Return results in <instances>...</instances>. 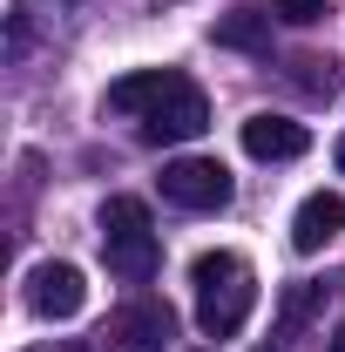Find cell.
Listing matches in <instances>:
<instances>
[{
	"mask_svg": "<svg viewBox=\"0 0 345 352\" xmlns=\"http://www.w3.org/2000/svg\"><path fill=\"white\" fill-rule=\"evenodd\" d=\"M190 278H197V325L210 339H237L244 318H251V305H258L251 264L237 258V251H203V258L190 264Z\"/></svg>",
	"mask_w": 345,
	"mask_h": 352,
	"instance_id": "1",
	"label": "cell"
},
{
	"mask_svg": "<svg viewBox=\"0 0 345 352\" xmlns=\"http://www.w3.org/2000/svg\"><path fill=\"white\" fill-rule=\"evenodd\" d=\"M170 339H176V311L156 305V298H129V305H115L102 318L88 352H163Z\"/></svg>",
	"mask_w": 345,
	"mask_h": 352,
	"instance_id": "2",
	"label": "cell"
},
{
	"mask_svg": "<svg viewBox=\"0 0 345 352\" xmlns=\"http://www.w3.org/2000/svg\"><path fill=\"white\" fill-rule=\"evenodd\" d=\"M230 190H237L230 170L210 163V156H176V163H163V197H170L176 210H223Z\"/></svg>",
	"mask_w": 345,
	"mask_h": 352,
	"instance_id": "3",
	"label": "cell"
},
{
	"mask_svg": "<svg viewBox=\"0 0 345 352\" xmlns=\"http://www.w3.org/2000/svg\"><path fill=\"white\" fill-rule=\"evenodd\" d=\"M203 129H210V102H203V88L190 82V75H176V88L142 116V135L149 142H197Z\"/></svg>",
	"mask_w": 345,
	"mask_h": 352,
	"instance_id": "4",
	"label": "cell"
},
{
	"mask_svg": "<svg viewBox=\"0 0 345 352\" xmlns=\"http://www.w3.org/2000/svg\"><path fill=\"white\" fill-rule=\"evenodd\" d=\"M27 305L41 311L47 325H68V318L88 305V278L75 271V264H61V258L34 264V271H27Z\"/></svg>",
	"mask_w": 345,
	"mask_h": 352,
	"instance_id": "5",
	"label": "cell"
},
{
	"mask_svg": "<svg viewBox=\"0 0 345 352\" xmlns=\"http://www.w3.org/2000/svg\"><path fill=\"white\" fill-rule=\"evenodd\" d=\"M311 149V129L304 122H291V116H251L244 122V156H258V163H291V156H304Z\"/></svg>",
	"mask_w": 345,
	"mask_h": 352,
	"instance_id": "6",
	"label": "cell"
},
{
	"mask_svg": "<svg viewBox=\"0 0 345 352\" xmlns=\"http://www.w3.org/2000/svg\"><path fill=\"white\" fill-rule=\"evenodd\" d=\"M339 230H345V197L339 190H311L298 204V217H291V244H298L304 258H318Z\"/></svg>",
	"mask_w": 345,
	"mask_h": 352,
	"instance_id": "7",
	"label": "cell"
},
{
	"mask_svg": "<svg viewBox=\"0 0 345 352\" xmlns=\"http://www.w3.org/2000/svg\"><path fill=\"white\" fill-rule=\"evenodd\" d=\"M102 258H109V271H115V278L142 285V278H156L163 244H156V230H129V237H102Z\"/></svg>",
	"mask_w": 345,
	"mask_h": 352,
	"instance_id": "8",
	"label": "cell"
},
{
	"mask_svg": "<svg viewBox=\"0 0 345 352\" xmlns=\"http://www.w3.org/2000/svg\"><path fill=\"white\" fill-rule=\"evenodd\" d=\"M170 88H176V68H135L122 82H109V109L115 116H149Z\"/></svg>",
	"mask_w": 345,
	"mask_h": 352,
	"instance_id": "9",
	"label": "cell"
},
{
	"mask_svg": "<svg viewBox=\"0 0 345 352\" xmlns=\"http://www.w3.org/2000/svg\"><path fill=\"white\" fill-rule=\"evenodd\" d=\"M216 47H237V54H264L271 47V14H251V7H237V14H223L210 28Z\"/></svg>",
	"mask_w": 345,
	"mask_h": 352,
	"instance_id": "10",
	"label": "cell"
},
{
	"mask_svg": "<svg viewBox=\"0 0 345 352\" xmlns=\"http://www.w3.org/2000/svg\"><path fill=\"white\" fill-rule=\"evenodd\" d=\"M95 223H102V237H129V230H149V204H142V197H109Z\"/></svg>",
	"mask_w": 345,
	"mask_h": 352,
	"instance_id": "11",
	"label": "cell"
},
{
	"mask_svg": "<svg viewBox=\"0 0 345 352\" xmlns=\"http://www.w3.org/2000/svg\"><path fill=\"white\" fill-rule=\"evenodd\" d=\"M278 7V21H291V28H318L325 14H332V0H271Z\"/></svg>",
	"mask_w": 345,
	"mask_h": 352,
	"instance_id": "12",
	"label": "cell"
},
{
	"mask_svg": "<svg viewBox=\"0 0 345 352\" xmlns=\"http://www.w3.org/2000/svg\"><path fill=\"white\" fill-rule=\"evenodd\" d=\"M298 82L311 88V95H332V88H339V61H318V54H304V61H298Z\"/></svg>",
	"mask_w": 345,
	"mask_h": 352,
	"instance_id": "13",
	"label": "cell"
},
{
	"mask_svg": "<svg viewBox=\"0 0 345 352\" xmlns=\"http://www.w3.org/2000/svg\"><path fill=\"white\" fill-rule=\"evenodd\" d=\"M318 292H325V285H304V292H291V305H285V332H298L304 318H311V305H318Z\"/></svg>",
	"mask_w": 345,
	"mask_h": 352,
	"instance_id": "14",
	"label": "cell"
},
{
	"mask_svg": "<svg viewBox=\"0 0 345 352\" xmlns=\"http://www.w3.org/2000/svg\"><path fill=\"white\" fill-rule=\"evenodd\" d=\"M325 352H345V325H339V332H332V339H325Z\"/></svg>",
	"mask_w": 345,
	"mask_h": 352,
	"instance_id": "15",
	"label": "cell"
},
{
	"mask_svg": "<svg viewBox=\"0 0 345 352\" xmlns=\"http://www.w3.org/2000/svg\"><path fill=\"white\" fill-rule=\"evenodd\" d=\"M339 176H345V135H339Z\"/></svg>",
	"mask_w": 345,
	"mask_h": 352,
	"instance_id": "16",
	"label": "cell"
}]
</instances>
